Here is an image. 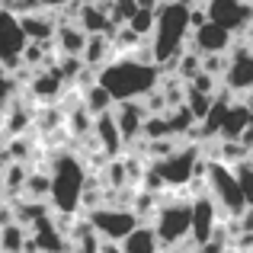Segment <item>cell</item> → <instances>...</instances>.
I'll use <instances>...</instances> for the list:
<instances>
[{"label": "cell", "mask_w": 253, "mask_h": 253, "mask_svg": "<svg viewBox=\"0 0 253 253\" xmlns=\"http://www.w3.org/2000/svg\"><path fill=\"white\" fill-rule=\"evenodd\" d=\"M96 84L116 103H131L135 96H148L161 84V68L138 58H112L103 71H96Z\"/></svg>", "instance_id": "6da1fadb"}, {"label": "cell", "mask_w": 253, "mask_h": 253, "mask_svg": "<svg viewBox=\"0 0 253 253\" xmlns=\"http://www.w3.org/2000/svg\"><path fill=\"white\" fill-rule=\"evenodd\" d=\"M189 6L183 3H164L157 10V29H154V64H176L183 45L189 42Z\"/></svg>", "instance_id": "7a4b0ae2"}, {"label": "cell", "mask_w": 253, "mask_h": 253, "mask_svg": "<svg viewBox=\"0 0 253 253\" xmlns=\"http://www.w3.org/2000/svg\"><path fill=\"white\" fill-rule=\"evenodd\" d=\"M84 189H86L84 164L71 154L58 157L55 173H51V199H55V209L61 211V215L77 211V205L84 202Z\"/></svg>", "instance_id": "3957f363"}, {"label": "cell", "mask_w": 253, "mask_h": 253, "mask_svg": "<svg viewBox=\"0 0 253 253\" xmlns=\"http://www.w3.org/2000/svg\"><path fill=\"white\" fill-rule=\"evenodd\" d=\"M154 234L161 250H179V244L192 237V199L161 205L154 218Z\"/></svg>", "instance_id": "277c9868"}, {"label": "cell", "mask_w": 253, "mask_h": 253, "mask_svg": "<svg viewBox=\"0 0 253 253\" xmlns=\"http://www.w3.org/2000/svg\"><path fill=\"white\" fill-rule=\"evenodd\" d=\"M205 186H209V196L211 202L218 205V209H224L231 218H241L244 211H247V199H244L241 192V183H237L234 170L224 167V164L218 161H209V173H205Z\"/></svg>", "instance_id": "5b68a950"}, {"label": "cell", "mask_w": 253, "mask_h": 253, "mask_svg": "<svg viewBox=\"0 0 253 253\" xmlns=\"http://www.w3.org/2000/svg\"><path fill=\"white\" fill-rule=\"evenodd\" d=\"M90 224L103 241L109 244H122L128 234H135L141 224H138V215L125 205H99L96 211H90Z\"/></svg>", "instance_id": "8992f818"}, {"label": "cell", "mask_w": 253, "mask_h": 253, "mask_svg": "<svg viewBox=\"0 0 253 253\" xmlns=\"http://www.w3.org/2000/svg\"><path fill=\"white\" fill-rule=\"evenodd\" d=\"M199 148H179L176 154L164 157V161H154L151 167L157 170V176L164 179V186H173V189H183L196 179V167H199Z\"/></svg>", "instance_id": "52a82bcc"}, {"label": "cell", "mask_w": 253, "mask_h": 253, "mask_svg": "<svg viewBox=\"0 0 253 253\" xmlns=\"http://www.w3.org/2000/svg\"><path fill=\"white\" fill-rule=\"evenodd\" d=\"M209 23L221 26L224 32H241L253 23V6L244 0H209Z\"/></svg>", "instance_id": "ba28073f"}, {"label": "cell", "mask_w": 253, "mask_h": 253, "mask_svg": "<svg viewBox=\"0 0 253 253\" xmlns=\"http://www.w3.org/2000/svg\"><path fill=\"white\" fill-rule=\"evenodd\" d=\"M23 48H26V36L19 29V19L10 16L6 10H0V64L19 68L23 64Z\"/></svg>", "instance_id": "9c48e42d"}, {"label": "cell", "mask_w": 253, "mask_h": 253, "mask_svg": "<svg viewBox=\"0 0 253 253\" xmlns=\"http://www.w3.org/2000/svg\"><path fill=\"white\" fill-rule=\"evenodd\" d=\"M215 228H218V205L211 202V196L205 192V196L192 199V241L205 247L215 237Z\"/></svg>", "instance_id": "30bf717a"}, {"label": "cell", "mask_w": 253, "mask_h": 253, "mask_svg": "<svg viewBox=\"0 0 253 253\" xmlns=\"http://www.w3.org/2000/svg\"><path fill=\"white\" fill-rule=\"evenodd\" d=\"M224 86L231 93H250L253 90V48L231 51V68L224 74Z\"/></svg>", "instance_id": "8fae6325"}, {"label": "cell", "mask_w": 253, "mask_h": 253, "mask_svg": "<svg viewBox=\"0 0 253 253\" xmlns=\"http://www.w3.org/2000/svg\"><path fill=\"white\" fill-rule=\"evenodd\" d=\"M231 42H234V36L231 32H224L221 26H215V23H205L202 29H196L189 36V45L199 51V55H224V51L231 48Z\"/></svg>", "instance_id": "7c38bea8"}, {"label": "cell", "mask_w": 253, "mask_h": 253, "mask_svg": "<svg viewBox=\"0 0 253 253\" xmlns=\"http://www.w3.org/2000/svg\"><path fill=\"white\" fill-rule=\"evenodd\" d=\"M112 116H116L119 135H122L125 144L135 141V138L144 131V122H148V109H144V106H138V103H116Z\"/></svg>", "instance_id": "4fadbf2b"}, {"label": "cell", "mask_w": 253, "mask_h": 253, "mask_svg": "<svg viewBox=\"0 0 253 253\" xmlns=\"http://www.w3.org/2000/svg\"><path fill=\"white\" fill-rule=\"evenodd\" d=\"M86 32L81 29L77 23H61L55 29V48H58V55H68V58H84V48H86Z\"/></svg>", "instance_id": "5bb4252c"}, {"label": "cell", "mask_w": 253, "mask_h": 253, "mask_svg": "<svg viewBox=\"0 0 253 253\" xmlns=\"http://www.w3.org/2000/svg\"><path fill=\"white\" fill-rule=\"evenodd\" d=\"M250 125H253V112H250V106H247V103H234V106L228 109V116H224L218 138H221V141H241L244 131H247Z\"/></svg>", "instance_id": "9a60e30c"}, {"label": "cell", "mask_w": 253, "mask_h": 253, "mask_svg": "<svg viewBox=\"0 0 253 253\" xmlns=\"http://www.w3.org/2000/svg\"><path fill=\"white\" fill-rule=\"evenodd\" d=\"M93 135H96V144L103 148L106 157H116L119 151H122V135H119V125H116V116L112 112H106V116H96V122H93Z\"/></svg>", "instance_id": "2e32d148"}, {"label": "cell", "mask_w": 253, "mask_h": 253, "mask_svg": "<svg viewBox=\"0 0 253 253\" xmlns=\"http://www.w3.org/2000/svg\"><path fill=\"white\" fill-rule=\"evenodd\" d=\"M61 84H64V77L58 74L55 61H48V64H45V68L29 81V90H32V96H39V99H55L58 93H61Z\"/></svg>", "instance_id": "e0dca14e"}, {"label": "cell", "mask_w": 253, "mask_h": 253, "mask_svg": "<svg viewBox=\"0 0 253 253\" xmlns=\"http://www.w3.org/2000/svg\"><path fill=\"white\" fill-rule=\"evenodd\" d=\"M32 241H36L39 253H64V234L55 228V218H42V221L36 224V234H32Z\"/></svg>", "instance_id": "ac0fdd59"}, {"label": "cell", "mask_w": 253, "mask_h": 253, "mask_svg": "<svg viewBox=\"0 0 253 253\" xmlns=\"http://www.w3.org/2000/svg\"><path fill=\"white\" fill-rule=\"evenodd\" d=\"M112 51H116V45L106 36H90L86 39V48H84V64L93 71H103L112 61Z\"/></svg>", "instance_id": "d6986e66"}, {"label": "cell", "mask_w": 253, "mask_h": 253, "mask_svg": "<svg viewBox=\"0 0 253 253\" xmlns=\"http://www.w3.org/2000/svg\"><path fill=\"white\" fill-rule=\"evenodd\" d=\"M19 29H23L26 42H39V45H48L55 39V29L58 26L45 16H23L19 19Z\"/></svg>", "instance_id": "ffe728a7"}, {"label": "cell", "mask_w": 253, "mask_h": 253, "mask_svg": "<svg viewBox=\"0 0 253 253\" xmlns=\"http://www.w3.org/2000/svg\"><path fill=\"white\" fill-rule=\"evenodd\" d=\"M122 253H161L154 228H138L135 234H128L122 241Z\"/></svg>", "instance_id": "44dd1931"}, {"label": "cell", "mask_w": 253, "mask_h": 253, "mask_svg": "<svg viewBox=\"0 0 253 253\" xmlns=\"http://www.w3.org/2000/svg\"><path fill=\"white\" fill-rule=\"evenodd\" d=\"M26 244H29V234L23 224L0 228V253H26Z\"/></svg>", "instance_id": "7402d4cb"}, {"label": "cell", "mask_w": 253, "mask_h": 253, "mask_svg": "<svg viewBox=\"0 0 253 253\" xmlns=\"http://www.w3.org/2000/svg\"><path fill=\"white\" fill-rule=\"evenodd\" d=\"M112 103H116V99H112L99 84H93L90 90H84V106H86V112H90L93 119H96V116H106V112H112Z\"/></svg>", "instance_id": "603a6c76"}, {"label": "cell", "mask_w": 253, "mask_h": 253, "mask_svg": "<svg viewBox=\"0 0 253 253\" xmlns=\"http://www.w3.org/2000/svg\"><path fill=\"white\" fill-rule=\"evenodd\" d=\"M23 196L29 199V202H42V199H48L51 196V176H48V173H29Z\"/></svg>", "instance_id": "cb8c5ba5"}, {"label": "cell", "mask_w": 253, "mask_h": 253, "mask_svg": "<svg viewBox=\"0 0 253 253\" xmlns=\"http://www.w3.org/2000/svg\"><path fill=\"white\" fill-rule=\"evenodd\" d=\"M13 215H16V224L26 228V221H29L32 228H36L42 218H48V209H45L42 202H29V199H26V202H19L16 209H13Z\"/></svg>", "instance_id": "d4e9b609"}, {"label": "cell", "mask_w": 253, "mask_h": 253, "mask_svg": "<svg viewBox=\"0 0 253 253\" xmlns=\"http://www.w3.org/2000/svg\"><path fill=\"white\" fill-rule=\"evenodd\" d=\"M211 106H215V96H205V93H196L186 86V109L196 116V122H205L211 112Z\"/></svg>", "instance_id": "484cf974"}, {"label": "cell", "mask_w": 253, "mask_h": 253, "mask_svg": "<svg viewBox=\"0 0 253 253\" xmlns=\"http://www.w3.org/2000/svg\"><path fill=\"white\" fill-rule=\"evenodd\" d=\"M26 179H29V170L23 167V164H10V167L3 170V176H0V183H3V189H6V196L10 192H26Z\"/></svg>", "instance_id": "4316f807"}, {"label": "cell", "mask_w": 253, "mask_h": 253, "mask_svg": "<svg viewBox=\"0 0 253 253\" xmlns=\"http://www.w3.org/2000/svg\"><path fill=\"white\" fill-rule=\"evenodd\" d=\"M138 13V3L135 0H109V19L116 29H125L131 23V16Z\"/></svg>", "instance_id": "83f0119b"}, {"label": "cell", "mask_w": 253, "mask_h": 253, "mask_svg": "<svg viewBox=\"0 0 253 253\" xmlns=\"http://www.w3.org/2000/svg\"><path fill=\"white\" fill-rule=\"evenodd\" d=\"M167 122H170V135H173V138L183 135V131H196L192 125H199L196 116H192L186 106H176V109H170V112H167Z\"/></svg>", "instance_id": "f1b7e54d"}, {"label": "cell", "mask_w": 253, "mask_h": 253, "mask_svg": "<svg viewBox=\"0 0 253 253\" xmlns=\"http://www.w3.org/2000/svg\"><path fill=\"white\" fill-rule=\"evenodd\" d=\"M128 29L135 32L138 39H148V36H154V29H157V13H151V10H138L135 16H131Z\"/></svg>", "instance_id": "f546056e"}, {"label": "cell", "mask_w": 253, "mask_h": 253, "mask_svg": "<svg viewBox=\"0 0 253 253\" xmlns=\"http://www.w3.org/2000/svg\"><path fill=\"white\" fill-rule=\"evenodd\" d=\"M141 135L148 138L151 144H154V141H164V138H173V135H170L167 116H148V122H144V131H141Z\"/></svg>", "instance_id": "4dcf8cb0"}, {"label": "cell", "mask_w": 253, "mask_h": 253, "mask_svg": "<svg viewBox=\"0 0 253 253\" xmlns=\"http://www.w3.org/2000/svg\"><path fill=\"white\" fill-rule=\"evenodd\" d=\"M26 125H29V112H26V106L23 103H13L10 106V116L3 119V128L10 131V135H19Z\"/></svg>", "instance_id": "1f68e13d"}, {"label": "cell", "mask_w": 253, "mask_h": 253, "mask_svg": "<svg viewBox=\"0 0 253 253\" xmlns=\"http://www.w3.org/2000/svg\"><path fill=\"white\" fill-rule=\"evenodd\" d=\"M234 176H237V183H241V192H244V199H247V209H250V205H253V161L241 164V167L234 170Z\"/></svg>", "instance_id": "d6a6232c"}, {"label": "cell", "mask_w": 253, "mask_h": 253, "mask_svg": "<svg viewBox=\"0 0 253 253\" xmlns=\"http://www.w3.org/2000/svg\"><path fill=\"white\" fill-rule=\"evenodd\" d=\"M138 42H141V39H138L135 32H131L128 26H125V29H119V36H116V42H112V45H116V55H119V51H128V48H138Z\"/></svg>", "instance_id": "836d02e7"}, {"label": "cell", "mask_w": 253, "mask_h": 253, "mask_svg": "<svg viewBox=\"0 0 253 253\" xmlns=\"http://www.w3.org/2000/svg\"><path fill=\"white\" fill-rule=\"evenodd\" d=\"M186 86H189V90H196V93H205V96H215V77H209L205 71L196 77V81H189Z\"/></svg>", "instance_id": "e575fe53"}, {"label": "cell", "mask_w": 253, "mask_h": 253, "mask_svg": "<svg viewBox=\"0 0 253 253\" xmlns=\"http://www.w3.org/2000/svg\"><path fill=\"white\" fill-rule=\"evenodd\" d=\"M13 90H16V81H13V74H10V71H0V106L10 103Z\"/></svg>", "instance_id": "d590c367"}, {"label": "cell", "mask_w": 253, "mask_h": 253, "mask_svg": "<svg viewBox=\"0 0 253 253\" xmlns=\"http://www.w3.org/2000/svg\"><path fill=\"white\" fill-rule=\"evenodd\" d=\"M205 23H209V6H189V26H192V32L202 29Z\"/></svg>", "instance_id": "8d00e7d4"}, {"label": "cell", "mask_w": 253, "mask_h": 253, "mask_svg": "<svg viewBox=\"0 0 253 253\" xmlns=\"http://www.w3.org/2000/svg\"><path fill=\"white\" fill-rule=\"evenodd\" d=\"M241 234H253V205L241 215Z\"/></svg>", "instance_id": "74e56055"}, {"label": "cell", "mask_w": 253, "mask_h": 253, "mask_svg": "<svg viewBox=\"0 0 253 253\" xmlns=\"http://www.w3.org/2000/svg\"><path fill=\"white\" fill-rule=\"evenodd\" d=\"M68 3H74V0H39V6H51V10H61Z\"/></svg>", "instance_id": "f35d334b"}, {"label": "cell", "mask_w": 253, "mask_h": 253, "mask_svg": "<svg viewBox=\"0 0 253 253\" xmlns=\"http://www.w3.org/2000/svg\"><path fill=\"white\" fill-rule=\"evenodd\" d=\"M99 253H122V244H109V241H103V250Z\"/></svg>", "instance_id": "ab89813d"}, {"label": "cell", "mask_w": 253, "mask_h": 253, "mask_svg": "<svg viewBox=\"0 0 253 253\" xmlns=\"http://www.w3.org/2000/svg\"><path fill=\"white\" fill-rule=\"evenodd\" d=\"M173 3H183V6H199V0H173Z\"/></svg>", "instance_id": "60d3db41"}, {"label": "cell", "mask_w": 253, "mask_h": 253, "mask_svg": "<svg viewBox=\"0 0 253 253\" xmlns=\"http://www.w3.org/2000/svg\"><path fill=\"white\" fill-rule=\"evenodd\" d=\"M161 253H179V250H161Z\"/></svg>", "instance_id": "b9f144b4"}, {"label": "cell", "mask_w": 253, "mask_h": 253, "mask_svg": "<svg viewBox=\"0 0 253 253\" xmlns=\"http://www.w3.org/2000/svg\"><path fill=\"white\" fill-rule=\"evenodd\" d=\"M244 3H253V0H244Z\"/></svg>", "instance_id": "7bdbcfd3"}, {"label": "cell", "mask_w": 253, "mask_h": 253, "mask_svg": "<svg viewBox=\"0 0 253 253\" xmlns=\"http://www.w3.org/2000/svg\"><path fill=\"white\" fill-rule=\"evenodd\" d=\"M250 161H253V154H250Z\"/></svg>", "instance_id": "ee69618b"}, {"label": "cell", "mask_w": 253, "mask_h": 253, "mask_svg": "<svg viewBox=\"0 0 253 253\" xmlns=\"http://www.w3.org/2000/svg\"><path fill=\"white\" fill-rule=\"evenodd\" d=\"M199 253H202V250H199Z\"/></svg>", "instance_id": "f6af8a7d"}]
</instances>
